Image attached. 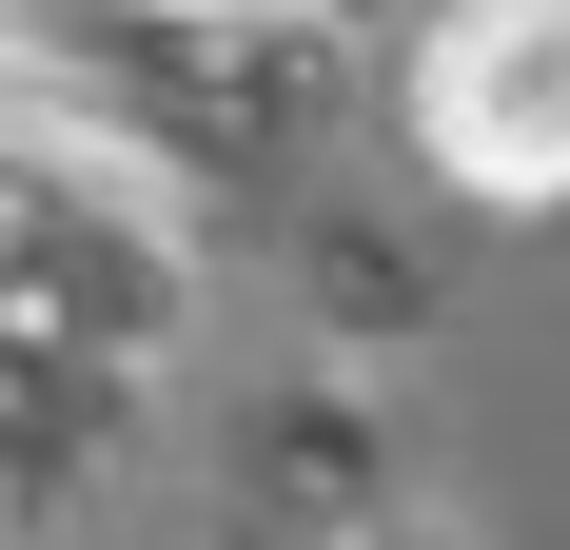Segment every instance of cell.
<instances>
[{
    "label": "cell",
    "mask_w": 570,
    "mask_h": 550,
    "mask_svg": "<svg viewBox=\"0 0 570 550\" xmlns=\"http://www.w3.org/2000/svg\"><path fill=\"white\" fill-rule=\"evenodd\" d=\"M413 138L472 197H570V0H453L413 59Z\"/></svg>",
    "instance_id": "6da1fadb"
}]
</instances>
